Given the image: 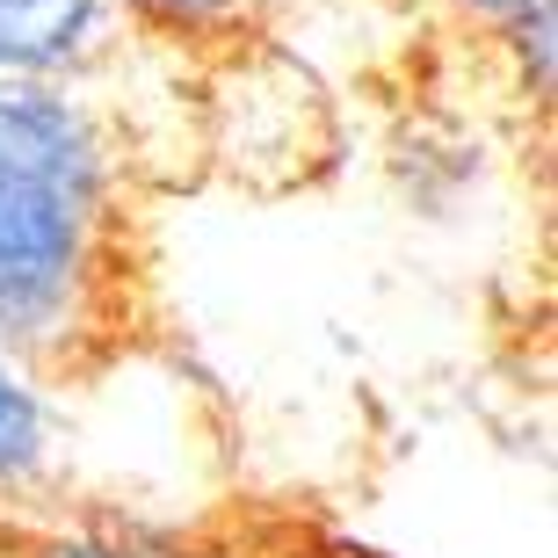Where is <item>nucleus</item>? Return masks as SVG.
Masks as SVG:
<instances>
[{"instance_id": "nucleus-1", "label": "nucleus", "mask_w": 558, "mask_h": 558, "mask_svg": "<svg viewBox=\"0 0 558 558\" xmlns=\"http://www.w3.org/2000/svg\"><path fill=\"white\" fill-rule=\"evenodd\" d=\"M102 226V160L51 95H0V327H59Z\"/></svg>"}, {"instance_id": "nucleus-2", "label": "nucleus", "mask_w": 558, "mask_h": 558, "mask_svg": "<svg viewBox=\"0 0 558 558\" xmlns=\"http://www.w3.org/2000/svg\"><path fill=\"white\" fill-rule=\"evenodd\" d=\"M87 22H95L87 0H0V59H22V65L65 59Z\"/></svg>"}, {"instance_id": "nucleus-3", "label": "nucleus", "mask_w": 558, "mask_h": 558, "mask_svg": "<svg viewBox=\"0 0 558 558\" xmlns=\"http://www.w3.org/2000/svg\"><path fill=\"white\" fill-rule=\"evenodd\" d=\"M37 457V407L15 377L0 371V472H22Z\"/></svg>"}, {"instance_id": "nucleus-4", "label": "nucleus", "mask_w": 558, "mask_h": 558, "mask_svg": "<svg viewBox=\"0 0 558 558\" xmlns=\"http://www.w3.org/2000/svg\"><path fill=\"white\" fill-rule=\"evenodd\" d=\"M37 558H182V551H138V544H44Z\"/></svg>"}, {"instance_id": "nucleus-5", "label": "nucleus", "mask_w": 558, "mask_h": 558, "mask_svg": "<svg viewBox=\"0 0 558 558\" xmlns=\"http://www.w3.org/2000/svg\"><path fill=\"white\" fill-rule=\"evenodd\" d=\"M160 8H210V0H160Z\"/></svg>"}]
</instances>
